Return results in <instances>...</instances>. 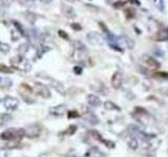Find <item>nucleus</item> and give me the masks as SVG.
Masks as SVG:
<instances>
[{"label":"nucleus","instance_id":"nucleus-3","mask_svg":"<svg viewBox=\"0 0 168 157\" xmlns=\"http://www.w3.org/2000/svg\"><path fill=\"white\" fill-rule=\"evenodd\" d=\"M86 40L90 45H92V46H101L104 44V39H103V37L101 36L100 34L94 33V31L87 34Z\"/></svg>","mask_w":168,"mask_h":157},{"label":"nucleus","instance_id":"nucleus-23","mask_svg":"<svg viewBox=\"0 0 168 157\" xmlns=\"http://www.w3.org/2000/svg\"><path fill=\"white\" fill-rule=\"evenodd\" d=\"M154 77L156 78H162V80H167V78H168V72L159 71V72L154 73Z\"/></svg>","mask_w":168,"mask_h":157},{"label":"nucleus","instance_id":"nucleus-9","mask_svg":"<svg viewBox=\"0 0 168 157\" xmlns=\"http://www.w3.org/2000/svg\"><path fill=\"white\" fill-rule=\"evenodd\" d=\"M157 41H167L168 40V27L161 28L154 37Z\"/></svg>","mask_w":168,"mask_h":157},{"label":"nucleus","instance_id":"nucleus-14","mask_svg":"<svg viewBox=\"0 0 168 157\" xmlns=\"http://www.w3.org/2000/svg\"><path fill=\"white\" fill-rule=\"evenodd\" d=\"M38 126H31L30 128H28L27 131H25V135H27L28 137H35V136H38L40 133V130L36 131V128H37Z\"/></svg>","mask_w":168,"mask_h":157},{"label":"nucleus","instance_id":"nucleus-32","mask_svg":"<svg viewBox=\"0 0 168 157\" xmlns=\"http://www.w3.org/2000/svg\"><path fill=\"white\" fill-rule=\"evenodd\" d=\"M58 33H59V36L62 37V38H64V39H68V36L66 35L65 31H63V30H59Z\"/></svg>","mask_w":168,"mask_h":157},{"label":"nucleus","instance_id":"nucleus-13","mask_svg":"<svg viewBox=\"0 0 168 157\" xmlns=\"http://www.w3.org/2000/svg\"><path fill=\"white\" fill-rule=\"evenodd\" d=\"M50 80H51V86H53V87L55 88L59 93L65 94V89H64L63 85H62L60 82H58V81H56V80H51V78H50Z\"/></svg>","mask_w":168,"mask_h":157},{"label":"nucleus","instance_id":"nucleus-25","mask_svg":"<svg viewBox=\"0 0 168 157\" xmlns=\"http://www.w3.org/2000/svg\"><path fill=\"white\" fill-rule=\"evenodd\" d=\"M11 119V116L9 114H0V125L6 124Z\"/></svg>","mask_w":168,"mask_h":157},{"label":"nucleus","instance_id":"nucleus-35","mask_svg":"<svg viewBox=\"0 0 168 157\" xmlns=\"http://www.w3.org/2000/svg\"><path fill=\"white\" fill-rule=\"evenodd\" d=\"M51 1H53V0H41V2H43V3H45V4L51 3Z\"/></svg>","mask_w":168,"mask_h":157},{"label":"nucleus","instance_id":"nucleus-2","mask_svg":"<svg viewBox=\"0 0 168 157\" xmlns=\"http://www.w3.org/2000/svg\"><path fill=\"white\" fill-rule=\"evenodd\" d=\"M11 64L13 67L17 68V69L21 70V71H30L31 68H32V65H31L30 61L27 59V58L22 57V56H17L14 57L13 59H11Z\"/></svg>","mask_w":168,"mask_h":157},{"label":"nucleus","instance_id":"nucleus-11","mask_svg":"<svg viewBox=\"0 0 168 157\" xmlns=\"http://www.w3.org/2000/svg\"><path fill=\"white\" fill-rule=\"evenodd\" d=\"M87 103L90 106L98 107L101 105V99L97 95H95V94H89V95H87Z\"/></svg>","mask_w":168,"mask_h":157},{"label":"nucleus","instance_id":"nucleus-1","mask_svg":"<svg viewBox=\"0 0 168 157\" xmlns=\"http://www.w3.org/2000/svg\"><path fill=\"white\" fill-rule=\"evenodd\" d=\"M25 135V131L23 129H9L4 131L3 133H1L0 138L3 140H20L23 136Z\"/></svg>","mask_w":168,"mask_h":157},{"label":"nucleus","instance_id":"nucleus-36","mask_svg":"<svg viewBox=\"0 0 168 157\" xmlns=\"http://www.w3.org/2000/svg\"><path fill=\"white\" fill-rule=\"evenodd\" d=\"M12 1H13V0H2V2H3L4 4H10Z\"/></svg>","mask_w":168,"mask_h":157},{"label":"nucleus","instance_id":"nucleus-28","mask_svg":"<svg viewBox=\"0 0 168 157\" xmlns=\"http://www.w3.org/2000/svg\"><path fill=\"white\" fill-rule=\"evenodd\" d=\"M0 71L4 72V73H12L13 69L11 67H7L6 65H0Z\"/></svg>","mask_w":168,"mask_h":157},{"label":"nucleus","instance_id":"nucleus-26","mask_svg":"<svg viewBox=\"0 0 168 157\" xmlns=\"http://www.w3.org/2000/svg\"><path fill=\"white\" fill-rule=\"evenodd\" d=\"M128 146H129V148L131 149V150H136L137 148H138V141H137L136 138H131L130 140L128 141Z\"/></svg>","mask_w":168,"mask_h":157},{"label":"nucleus","instance_id":"nucleus-20","mask_svg":"<svg viewBox=\"0 0 168 157\" xmlns=\"http://www.w3.org/2000/svg\"><path fill=\"white\" fill-rule=\"evenodd\" d=\"M11 50V46L9 45L7 43H4V42L0 41V52L2 54H7Z\"/></svg>","mask_w":168,"mask_h":157},{"label":"nucleus","instance_id":"nucleus-5","mask_svg":"<svg viewBox=\"0 0 168 157\" xmlns=\"http://www.w3.org/2000/svg\"><path fill=\"white\" fill-rule=\"evenodd\" d=\"M35 91H36V93H38L39 95L42 96V98L47 99L51 96V92H50V90H48V88L41 83L35 84Z\"/></svg>","mask_w":168,"mask_h":157},{"label":"nucleus","instance_id":"nucleus-15","mask_svg":"<svg viewBox=\"0 0 168 157\" xmlns=\"http://www.w3.org/2000/svg\"><path fill=\"white\" fill-rule=\"evenodd\" d=\"M64 111H65V106H63V105H60V106H57V107L51 108V113L54 115H57V116L62 115L64 113Z\"/></svg>","mask_w":168,"mask_h":157},{"label":"nucleus","instance_id":"nucleus-30","mask_svg":"<svg viewBox=\"0 0 168 157\" xmlns=\"http://www.w3.org/2000/svg\"><path fill=\"white\" fill-rule=\"evenodd\" d=\"M72 28L75 30H82V26L79 24V23H72Z\"/></svg>","mask_w":168,"mask_h":157},{"label":"nucleus","instance_id":"nucleus-7","mask_svg":"<svg viewBox=\"0 0 168 157\" xmlns=\"http://www.w3.org/2000/svg\"><path fill=\"white\" fill-rule=\"evenodd\" d=\"M18 105H19L18 99L13 98V96H6V98L3 99V106L6 107V109H7V110L17 109Z\"/></svg>","mask_w":168,"mask_h":157},{"label":"nucleus","instance_id":"nucleus-21","mask_svg":"<svg viewBox=\"0 0 168 157\" xmlns=\"http://www.w3.org/2000/svg\"><path fill=\"white\" fill-rule=\"evenodd\" d=\"M75 49H78V50H81V51H86V46L84 45L82 42L80 41H75Z\"/></svg>","mask_w":168,"mask_h":157},{"label":"nucleus","instance_id":"nucleus-6","mask_svg":"<svg viewBox=\"0 0 168 157\" xmlns=\"http://www.w3.org/2000/svg\"><path fill=\"white\" fill-rule=\"evenodd\" d=\"M122 82H123V73L122 71L118 70V71L113 73L112 78V86L115 89H119L122 86Z\"/></svg>","mask_w":168,"mask_h":157},{"label":"nucleus","instance_id":"nucleus-33","mask_svg":"<svg viewBox=\"0 0 168 157\" xmlns=\"http://www.w3.org/2000/svg\"><path fill=\"white\" fill-rule=\"evenodd\" d=\"M86 6H87V7H92L90 10H96V12H100V10H99V7H98V6H94V5H90V4H87Z\"/></svg>","mask_w":168,"mask_h":157},{"label":"nucleus","instance_id":"nucleus-4","mask_svg":"<svg viewBox=\"0 0 168 157\" xmlns=\"http://www.w3.org/2000/svg\"><path fill=\"white\" fill-rule=\"evenodd\" d=\"M115 44L118 45L119 47H121L122 49L124 48H133L134 46V43L133 41L131 40L130 38L126 36H121V37H117L116 38V41H115Z\"/></svg>","mask_w":168,"mask_h":157},{"label":"nucleus","instance_id":"nucleus-24","mask_svg":"<svg viewBox=\"0 0 168 157\" xmlns=\"http://www.w3.org/2000/svg\"><path fill=\"white\" fill-rule=\"evenodd\" d=\"M126 3H127V0H118L117 2L113 3V7H115V9H118V10L122 9Z\"/></svg>","mask_w":168,"mask_h":157},{"label":"nucleus","instance_id":"nucleus-27","mask_svg":"<svg viewBox=\"0 0 168 157\" xmlns=\"http://www.w3.org/2000/svg\"><path fill=\"white\" fill-rule=\"evenodd\" d=\"M76 130H77V127L75 125H72V126H69L68 128H67V130L65 131V134H68V135H73L75 132H76Z\"/></svg>","mask_w":168,"mask_h":157},{"label":"nucleus","instance_id":"nucleus-19","mask_svg":"<svg viewBox=\"0 0 168 157\" xmlns=\"http://www.w3.org/2000/svg\"><path fill=\"white\" fill-rule=\"evenodd\" d=\"M24 15H25V18H27V20L30 23H32V24H33V23H35V21L37 20V16H36L32 12H25Z\"/></svg>","mask_w":168,"mask_h":157},{"label":"nucleus","instance_id":"nucleus-37","mask_svg":"<svg viewBox=\"0 0 168 157\" xmlns=\"http://www.w3.org/2000/svg\"><path fill=\"white\" fill-rule=\"evenodd\" d=\"M67 1H69V2H75L76 0H67Z\"/></svg>","mask_w":168,"mask_h":157},{"label":"nucleus","instance_id":"nucleus-29","mask_svg":"<svg viewBox=\"0 0 168 157\" xmlns=\"http://www.w3.org/2000/svg\"><path fill=\"white\" fill-rule=\"evenodd\" d=\"M79 116V113L77 111H69L68 112V117L69 119H76Z\"/></svg>","mask_w":168,"mask_h":157},{"label":"nucleus","instance_id":"nucleus-38","mask_svg":"<svg viewBox=\"0 0 168 157\" xmlns=\"http://www.w3.org/2000/svg\"><path fill=\"white\" fill-rule=\"evenodd\" d=\"M154 1H157V0H154Z\"/></svg>","mask_w":168,"mask_h":157},{"label":"nucleus","instance_id":"nucleus-8","mask_svg":"<svg viewBox=\"0 0 168 157\" xmlns=\"http://www.w3.org/2000/svg\"><path fill=\"white\" fill-rule=\"evenodd\" d=\"M142 60H143V62L145 63L146 65H148V66L151 68H159L160 65H161L159 63V61H157V59L148 56V54H144V56L142 57Z\"/></svg>","mask_w":168,"mask_h":157},{"label":"nucleus","instance_id":"nucleus-34","mask_svg":"<svg viewBox=\"0 0 168 157\" xmlns=\"http://www.w3.org/2000/svg\"><path fill=\"white\" fill-rule=\"evenodd\" d=\"M159 6L161 10H164V1H163V0H159Z\"/></svg>","mask_w":168,"mask_h":157},{"label":"nucleus","instance_id":"nucleus-16","mask_svg":"<svg viewBox=\"0 0 168 157\" xmlns=\"http://www.w3.org/2000/svg\"><path fill=\"white\" fill-rule=\"evenodd\" d=\"M104 108L106 110H117V111H121V108L117 104H115L112 101H107L104 104Z\"/></svg>","mask_w":168,"mask_h":157},{"label":"nucleus","instance_id":"nucleus-22","mask_svg":"<svg viewBox=\"0 0 168 157\" xmlns=\"http://www.w3.org/2000/svg\"><path fill=\"white\" fill-rule=\"evenodd\" d=\"M85 119H86L87 122H89L90 124H97V123H98L97 117H96V115H94L92 113H87Z\"/></svg>","mask_w":168,"mask_h":157},{"label":"nucleus","instance_id":"nucleus-10","mask_svg":"<svg viewBox=\"0 0 168 157\" xmlns=\"http://www.w3.org/2000/svg\"><path fill=\"white\" fill-rule=\"evenodd\" d=\"M62 13L64 14L66 18H75L76 17V13H75L74 9L68 5L62 4Z\"/></svg>","mask_w":168,"mask_h":157},{"label":"nucleus","instance_id":"nucleus-18","mask_svg":"<svg viewBox=\"0 0 168 157\" xmlns=\"http://www.w3.org/2000/svg\"><path fill=\"white\" fill-rule=\"evenodd\" d=\"M18 1H19V3L21 4L22 6L27 7V9H30V7H34L36 5L35 0H18Z\"/></svg>","mask_w":168,"mask_h":157},{"label":"nucleus","instance_id":"nucleus-17","mask_svg":"<svg viewBox=\"0 0 168 157\" xmlns=\"http://www.w3.org/2000/svg\"><path fill=\"white\" fill-rule=\"evenodd\" d=\"M124 14H125L127 19H133L136 16V10L133 7H125L124 9Z\"/></svg>","mask_w":168,"mask_h":157},{"label":"nucleus","instance_id":"nucleus-12","mask_svg":"<svg viewBox=\"0 0 168 157\" xmlns=\"http://www.w3.org/2000/svg\"><path fill=\"white\" fill-rule=\"evenodd\" d=\"M85 156L86 157H104L105 155L98 148H92L86 152Z\"/></svg>","mask_w":168,"mask_h":157},{"label":"nucleus","instance_id":"nucleus-31","mask_svg":"<svg viewBox=\"0 0 168 157\" xmlns=\"http://www.w3.org/2000/svg\"><path fill=\"white\" fill-rule=\"evenodd\" d=\"M74 71L76 74H81L82 73V67H80V66H76L74 68Z\"/></svg>","mask_w":168,"mask_h":157}]
</instances>
